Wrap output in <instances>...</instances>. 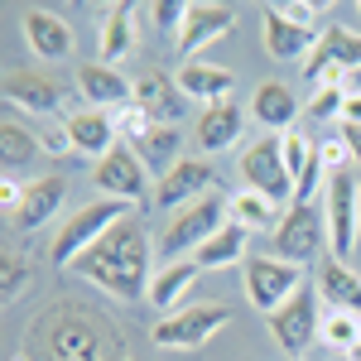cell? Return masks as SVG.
Returning a JSON list of instances; mask_svg holds the SVG:
<instances>
[{
    "mask_svg": "<svg viewBox=\"0 0 361 361\" xmlns=\"http://www.w3.org/2000/svg\"><path fill=\"white\" fill-rule=\"evenodd\" d=\"M126 217H130V202H116V197H102V202L78 207L68 222L58 226L54 246H49V260H54V265H63V270H73L87 250L97 246V241H102L116 222H126Z\"/></svg>",
    "mask_w": 361,
    "mask_h": 361,
    "instance_id": "cell-2",
    "label": "cell"
},
{
    "mask_svg": "<svg viewBox=\"0 0 361 361\" xmlns=\"http://www.w3.org/2000/svg\"><path fill=\"white\" fill-rule=\"evenodd\" d=\"M231 323V308L222 304H193V308H178V313H169L159 318L149 337L159 342V347H173V352H188V347H202L207 337H217Z\"/></svg>",
    "mask_w": 361,
    "mask_h": 361,
    "instance_id": "cell-9",
    "label": "cell"
},
{
    "mask_svg": "<svg viewBox=\"0 0 361 361\" xmlns=\"http://www.w3.org/2000/svg\"><path fill=\"white\" fill-rule=\"evenodd\" d=\"M197 275H202V265H197V260L159 265V275L149 279V304H154V308H178L197 289Z\"/></svg>",
    "mask_w": 361,
    "mask_h": 361,
    "instance_id": "cell-25",
    "label": "cell"
},
{
    "mask_svg": "<svg viewBox=\"0 0 361 361\" xmlns=\"http://www.w3.org/2000/svg\"><path fill=\"white\" fill-rule=\"evenodd\" d=\"M260 25H265V49L275 58H308L318 49V39H323V29H308L299 20H289L279 5H265L260 10Z\"/></svg>",
    "mask_w": 361,
    "mask_h": 361,
    "instance_id": "cell-15",
    "label": "cell"
},
{
    "mask_svg": "<svg viewBox=\"0 0 361 361\" xmlns=\"http://www.w3.org/2000/svg\"><path fill=\"white\" fill-rule=\"evenodd\" d=\"M5 102L20 106V111H34V116H58L63 111V87L49 78V73H10L5 78Z\"/></svg>",
    "mask_w": 361,
    "mask_h": 361,
    "instance_id": "cell-16",
    "label": "cell"
},
{
    "mask_svg": "<svg viewBox=\"0 0 361 361\" xmlns=\"http://www.w3.org/2000/svg\"><path fill=\"white\" fill-rule=\"evenodd\" d=\"M236 25V5H212V0H202V5H188V20L178 29V39H173V49L183 63H193L207 44H217L226 29Z\"/></svg>",
    "mask_w": 361,
    "mask_h": 361,
    "instance_id": "cell-13",
    "label": "cell"
},
{
    "mask_svg": "<svg viewBox=\"0 0 361 361\" xmlns=\"http://www.w3.org/2000/svg\"><path fill=\"white\" fill-rule=\"evenodd\" d=\"M304 265H289V260H279V255H246V299L265 318L284 308L299 289H304Z\"/></svg>",
    "mask_w": 361,
    "mask_h": 361,
    "instance_id": "cell-5",
    "label": "cell"
},
{
    "mask_svg": "<svg viewBox=\"0 0 361 361\" xmlns=\"http://www.w3.org/2000/svg\"><path fill=\"white\" fill-rule=\"evenodd\" d=\"M342 121H347V126H361V87L347 92V111H342Z\"/></svg>",
    "mask_w": 361,
    "mask_h": 361,
    "instance_id": "cell-40",
    "label": "cell"
},
{
    "mask_svg": "<svg viewBox=\"0 0 361 361\" xmlns=\"http://www.w3.org/2000/svg\"><path fill=\"white\" fill-rule=\"evenodd\" d=\"M20 25H25L29 49L44 58V63H63V58L73 54V29H68L63 15L44 10V5H29L25 15H20Z\"/></svg>",
    "mask_w": 361,
    "mask_h": 361,
    "instance_id": "cell-14",
    "label": "cell"
},
{
    "mask_svg": "<svg viewBox=\"0 0 361 361\" xmlns=\"http://www.w3.org/2000/svg\"><path fill=\"white\" fill-rule=\"evenodd\" d=\"M241 173H246V183L255 193H265L270 202H294V178H289V169H284V154H279V135H265L255 140L246 154H241Z\"/></svg>",
    "mask_w": 361,
    "mask_h": 361,
    "instance_id": "cell-11",
    "label": "cell"
},
{
    "mask_svg": "<svg viewBox=\"0 0 361 361\" xmlns=\"http://www.w3.org/2000/svg\"><path fill=\"white\" fill-rule=\"evenodd\" d=\"M111 116H116V135H121V145H130V149H135L140 140L159 126V121L145 111V106H135V102H130V106H121V111H111Z\"/></svg>",
    "mask_w": 361,
    "mask_h": 361,
    "instance_id": "cell-32",
    "label": "cell"
},
{
    "mask_svg": "<svg viewBox=\"0 0 361 361\" xmlns=\"http://www.w3.org/2000/svg\"><path fill=\"white\" fill-rule=\"evenodd\" d=\"M173 82H178V92L188 102H207V106H222V102H231V92H236V78L226 68H217V63H202V58L183 63L173 73Z\"/></svg>",
    "mask_w": 361,
    "mask_h": 361,
    "instance_id": "cell-17",
    "label": "cell"
},
{
    "mask_svg": "<svg viewBox=\"0 0 361 361\" xmlns=\"http://www.w3.org/2000/svg\"><path fill=\"white\" fill-rule=\"evenodd\" d=\"M97 188L102 197H116V202H130V207H145L154 202V188H149V169L140 164V154L130 145H116L106 159H97Z\"/></svg>",
    "mask_w": 361,
    "mask_h": 361,
    "instance_id": "cell-10",
    "label": "cell"
},
{
    "mask_svg": "<svg viewBox=\"0 0 361 361\" xmlns=\"http://www.w3.org/2000/svg\"><path fill=\"white\" fill-rule=\"evenodd\" d=\"M342 145L352 149V159L361 164V126H342Z\"/></svg>",
    "mask_w": 361,
    "mask_h": 361,
    "instance_id": "cell-41",
    "label": "cell"
},
{
    "mask_svg": "<svg viewBox=\"0 0 361 361\" xmlns=\"http://www.w3.org/2000/svg\"><path fill=\"white\" fill-rule=\"evenodd\" d=\"M25 289H29V265L20 260V255H5V265H0V299L15 304Z\"/></svg>",
    "mask_w": 361,
    "mask_h": 361,
    "instance_id": "cell-35",
    "label": "cell"
},
{
    "mask_svg": "<svg viewBox=\"0 0 361 361\" xmlns=\"http://www.w3.org/2000/svg\"><path fill=\"white\" fill-rule=\"evenodd\" d=\"M135 154H140V164L149 169V173L164 178L169 169L178 164V130H173V126H154V130L135 145Z\"/></svg>",
    "mask_w": 361,
    "mask_h": 361,
    "instance_id": "cell-29",
    "label": "cell"
},
{
    "mask_svg": "<svg viewBox=\"0 0 361 361\" xmlns=\"http://www.w3.org/2000/svg\"><path fill=\"white\" fill-rule=\"evenodd\" d=\"M135 106H145L159 126H173V121L183 116V106H188V97L178 92L173 78H164V73H145V78L135 82Z\"/></svg>",
    "mask_w": 361,
    "mask_h": 361,
    "instance_id": "cell-23",
    "label": "cell"
},
{
    "mask_svg": "<svg viewBox=\"0 0 361 361\" xmlns=\"http://www.w3.org/2000/svg\"><path fill=\"white\" fill-rule=\"evenodd\" d=\"M323 159H318V145H313V159H308V169L299 173V183H294V202H313V193L323 188Z\"/></svg>",
    "mask_w": 361,
    "mask_h": 361,
    "instance_id": "cell-36",
    "label": "cell"
},
{
    "mask_svg": "<svg viewBox=\"0 0 361 361\" xmlns=\"http://www.w3.org/2000/svg\"><path fill=\"white\" fill-rule=\"evenodd\" d=\"M318 299H323L328 313H352V318H361V275H352L347 260H323Z\"/></svg>",
    "mask_w": 361,
    "mask_h": 361,
    "instance_id": "cell-19",
    "label": "cell"
},
{
    "mask_svg": "<svg viewBox=\"0 0 361 361\" xmlns=\"http://www.w3.org/2000/svg\"><path fill=\"white\" fill-rule=\"evenodd\" d=\"M318 159H323V169H328V178H333V173H342V169H347V159H352V149H347L342 140H318Z\"/></svg>",
    "mask_w": 361,
    "mask_h": 361,
    "instance_id": "cell-38",
    "label": "cell"
},
{
    "mask_svg": "<svg viewBox=\"0 0 361 361\" xmlns=\"http://www.w3.org/2000/svg\"><path fill=\"white\" fill-rule=\"evenodd\" d=\"M135 5H106V20H102V63L111 68L135 49Z\"/></svg>",
    "mask_w": 361,
    "mask_h": 361,
    "instance_id": "cell-26",
    "label": "cell"
},
{
    "mask_svg": "<svg viewBox=\"0 0 361 361\" xmlns=\"http://www.w3.org/2000/svg\"><path fill=\"white\" fill-rule=\"evenodd\" d=\"M63 197H68V183H63L58 173L34 178V183H25V202H20V212H15L10 222L20 226V231H34V226H44L58 207H63Z\"/></svg>",
    "mask_w": 361,
    "mask_h": 361,
    "instance_id": "cell-21",
    "label": "cell"
},
{
    "mask_svg": "<svg viewBox=\"0 0 361 361\" xmlns=\"http://www.w3.org/2000/svg\"><path fill=\"white\" fill-rule=\"evenodd\" d=\"M39 149H44V140L29 135L20 121H5L0 126V159H5V169H25Z\"/></svg>",
    "mask_w": 361,
    "mask_h": 361,
    "instance_id": "cell-30",
    "label": "cell"
},
{
    "mask_svg": "<svg viewBox=\"0 0 361 361\" xmlns=\"http://www.w3.org/2000/svg\"><path fill=\"white\" fill-rule=\"evenodd\" d=\"M250 116H255L270 135H289V126H294V116H299V97L284 82H260L255 97H250Z\"/></svg>",
    "mask_w": 361,
    "mask_h": 361,
    "instance_id": "cell-22",
    "label": "cell"
},
{
    "mask_svg": "<svg viewBox=\"0 0 361 361\" xmlns=\"http://www.w3.org/2000/svg\"><path fill=\"white\" fill-rule=\"evenodd\" d=\"M149 15H154V25L164 29V34L178 39V29H183V20H188V5H183V0H159Z\"/></svg>",
    "mask_w": 361,
    "mask_h": 361,
    "instance_id": "cell-37",
    "label": "cell"
},
{
    "mask_svg": "<svg viewBox=\"0 0 361 361\" xmlns=\"http://www.w3.org/2000/svg\"><path fill=\"white\" fill-rule=\"evenodd\" d=\"M212 183H217V173H212L207 159H178V164L154 183V207H159V212H183V207H193L197 197L212 193Z\"/></svg>",
    "mask_w": 361,
    "mask_h": 361,
    "instance_id": "cell-12",
    "label": "cell"
},
{
    "mask_svg": "<svg viewBox=\"0 0 361 361\" xmlns=\"http://www.w3.org/2000/svg\"><path fill=\"white\" fill-rule=\"evenodd\" d=\"M246 246H250V231L241 222H226L212 241L197 246V265H202V270H226V265L246 260Z\"/></svg>",
    "mask_w": 361,
    "mask_h": 361,
    "instance_id": "cell-27",
    "label": "cell"
},
{
    "mask_svg": "<svg viewBox=\"0 0 361 361\" xmlns=\"http://www.w3.org/2000/svg\"><path fill=\"white\" fill-rule=\"evenodd\" d=\"M323 246H328V212L318 202H289L275 231V255L289 265H304V260H318Z\"/></svg>",
    "mask_w": 361,
    "mask_h": 361,
    "instance_id": "cell-6",
    "label": "cell"
},
{
    "mask_svg": "<svg viewBox=\"0 0 361 361\" xmlns=\"http://www.w3.org/2000/svg\"><path fill=\"white\" fill-rule=\"evenodd\" d=\"M78 87H82V97L92 106H116V111H121V106L135 102V82H126L106 63H82V68H78Z\"/></svg>",
    "mask_w": 361,
    "mask_h": 361,
    "instance_id": "cell-20",
    "label": "cell"
},
{
    "mask_svg": "<svg viewBox=\"0 0 361 361\" xmlns=\"http://www.w3.org/2000/svg\"><path fill=\"white\" fill-rule=\"evenodd\" d=\"M328 250L333 260H352V246L361 236V183L352 169L328 178Z\"/></svg>",
    "mask_w": 361,
    "mask_h": 361,
    "instance_id": "cell-8",
    "label": "cell"
},
{
    "mask_svg": "<svg viewBox=\"0 0 361 361\" xmlns=\"http://www.w3.org/2000/svg\"><path fill=\"white\" fill-rule=\"evenodd\" d=\"M73 270L87 275L92 284H102L121 304L149 299V236H145V222H140V217L116 222Z\"/></svg>",
    "mask_w": 361,
    "mask_h": 361,
    "instance_id": "cell-1",
    "label": "cell"
},
{
    "mask_svg": "<svg viewBox=\"0 0 361 361\" xmlns=\"http://www.w3.org/2000/svg\"><path fill=\"white\" fill-rule=\"evenodd\" d=\"M265 323H270V337H275L289 357H304L308 347L323 337V299L313 294V284H304V289L284 308H275Z\"/></svg>",
    "mask_w": 361,
    "mask_h": 361,
    "instance_id": "cell-7",
    "label": "cell"
},
{
    "mask_svg": "<svg viewBox=\"0 0 361 361\" xmlns=\"http://www.w3.org/2000/svg\"><path fill=\"white\" fill-rule=\"evenodd\" d=\"M222 217H226V202L217 193L197 197L193 207H183V212H173V217H169L164 236H159V255H164V260H178L183 250H193V255H197V246H202V241H212V236L226 226Z\"/></svg>",
    "mask_w": 361,
    "mask_h": 361,
    "instance_id": "cell-4",
    "label": "cell"
},
{
    "mask_svg": "<svg viewBox=\"0 0 361 361\" xmlns=\"http://www.w3.org/2000/svg\"><path fill=\"white\" fill-rule=\"evenodd\" d=\"M279 154H284V169H289V178L299 183V173L308 169V159H313V140H304V135H279Z\"/></svg>",
    "mask_w": 361,
    "mask_h": 361,
    "instance_id": "cell-34",
    "label": "cell"
},
{
    "mask_svg": "<svg viewBox=\"0 0 361 361\" xmlns=\"http://www.w3.org/2000/svg\"><path fill=\"white\" fill-rule=\"evenodd\" d=\"M357 87H361V73H357Z\"/></svg>",
    "mask_w": 361,
    "mask_h": 361,
    "instance_id": "cell-44",
    "label": "cell"
},
{
    "mask_svg": "<svg viewBox=\"0 0 361 361\" xmlns=\"http://www.w3.org/2000/svg\"><path fill=\"white\" fill-rule=\"evenodd\" d=\"M63 135H68V145H73L78 154L106 159L116 149V116L111 111H78V116H68Z\"/></svg>",
    "mask_w": 361,
    "mask_h": 361,
    "instance_id": "cell-18",
    "label": "cell"
},
{
    "mask_svg": "<svg viewBox=\"0 0 361 361\" xmlns=\"http://www.w3.org/2000/svg\"><path fill=\"white\" fill-rule=\"evenodd\" d=\"M352 73H361V34L347 25H323L318 49L304 58V78L313 87H342Z\"/></svg>",
    "mask_w": 361,
    "mask_h": 361,
    "instance_id": "cell-3",
    "label": "cell"
},
{
    "mask_svg": "<svg viewBox=\"0 0 361 361\" xmlns=\"http://www.w3.org/2000/svg\"><path fill=\"white\" fill-rule=\"evenodd\" d=\"M323 342L352 357L361 347V318H352V313H323Z\"/></svg>",
    "mask_w": 361,
    "mask_h": 361,
    "instance_id": "cell-31",
    "label": "cell"
},
{
    "mask_svg": "<svg viewBox=\"0 0 361 361\" xmlns=\"http://www.w3.org/2000/svg\"><path fill=\"white\" fill-rule=\"evenodd\" d=\"M279 10H284L289 20H299V25L313 29V20H318V15H323L328 5H313V0H289V5H279Z\"/></svg>",
    "mask_w": 361,
    "mask_h": 361,
    "instance_id": "cell-39",
    "label": "cell"
},
{
    "mask_svg": "<svg viewBox=\"0 0 361 361\" xmlns=\"http://www.w3.org/2000/svg\"><path fill=\"white\" fill-rule=\"evenodd\" d=\"M357 352H361V347H357Z\"/></svg>",
    "mask_w": 361,
    "mask_h": 361,
    "instance_id": "cell-45",
    "label": "cell"
},
{
    "mask_svg": "<svg viewBox=\"0 0 361 361\" xmlns=\"http://www.w3.org/2000/svg\"><path fill=\"white\" fill-rule=\"evenodd\" d=\"M289 361H304V357H289Z\"/></svg>",
    "mask_w": 361,
    "mask_h": 361,
    "instance_id": "cell-43",
    "label": "cell"
},
{
    "mask_svg": "<svg viewBox=\"0 0 361 361\" xmlns=\"http://www.w3.org/2000/svg\"><path fill=\"white\" fill-rule=\"evenodd\" d=\"M347 361H361V352H352V357H347Z\"/></svg>",
    "mask_w": 361,
    "mask_h": 361,
    "instance_id": "cell-42",
    "label": "cell"
},
{
    "mask_svg": "<svg viewBox=\"0 0 361 361\" xmlns=\"http://www.w3.org/2000/svg\"><path fill=\"white\" fill-rule=\"evenodd\" d=\"M241 130H246V116H241V106H231V102H222V106H207V111L197 116V149H207V154L231 149V145L241 140Z\"/></svg>",
    "mask_w": 361,
    "mask_h": 361,
    "instance_id": "cell-24",
    "label": "cell"
},
{
    "mask_svg": "<svg viewBox=\"0 0 361 361\" xmlns=\"http://www.w3.org/2000/svg\"><path fill=\"white\" fill-rule=\"evenodd\" d=\"M342 111H347V87H313V102H308L313 121H337Z\"/></svg>",
    "mask_w": 361,
    "mask_h": 361,
    "instance_id": "cell-33",
    "label": "cell"
},
{
    "mask_svg": "<svg viewBox=\"0 0 361 361\" xmlns=\"http://www.w3.org/2000/svg\"><path fill=\"white\" fill-rule=\"evenodd\" d=\"M226 212H231V222H241L246 231H279V202H270L265 193H255V188H241V193L226 202Z\"/></svg>",
    "mask_w": 361,
    "mask_h": 361,
    "instance_id": "cell-28",
    "label": "cell"
}]
</instances>
